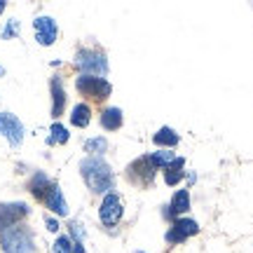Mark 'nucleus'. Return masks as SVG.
I'll return each instance as SVG.
<instances>
[{"label": "nucleus", "mask_w": 253, "mask_h": 253, "mask_svg": "<svg viewBox=\"0 0 253 253\" xmlns=\"http://www.w3.org/2000/svg\"><path fill=\"white\" fill-rule=\"evenodd\" d=\"M80 173L84 183L89 185L91 192H108L113 190V169H110V164H106L101 157H87V160H82L80 162Z\"/></svg>", "instance_id": "f257e3e1"}, {"label": "nucleus", "mask_w": 253, "mask_h": 253, "mask_svg": "<svg viewBox=\"0 0 253 253\" xmlns=\"http://www.w3.org/2000/svg\"><path fill=\"white\" fill-rule=\"evenodd\" d=\"M0 244L5 253H33V237L24 225H12L0 232Z\"/></svg>", "instance_id": "f03ea898"}, {"label": "nucleus", "mask_w": 253, "mask_h": 253, "mask_svg": "<svg viewBox=\"0 0 253 253\" xmlns=\"http://www.w3.org/2000/svg\"><path fill=\"white\" fill-rule=\"evenodd\" d=\"M78 66H80L82 75H94V78H106L108 75V59L101 52L94 49H82L78 54Z\"/></svg>", "instance_id": "7ed1b4c3"}, {"label": "nucleus", "mask_w": 253, "mask_h": 253, "mask_svg": "<svg viewBox=\"0 0 253 253\" xmlns=\"http://www.w3.org/2000/svg\"><path fill=\"white\" fill-rule=\"evenodd\" d=\"M75 87L80 94L84 96H89V99H106L110 94V82L106 78H94V75H80L78 80H75Z\"/></svg>", "instance_id": "20e7f679"}, {"label": "nucleus", "mask_w": 253, "mask_h": 253, "mask_svg": "<svg viewBox=\"0 0 253 253\" xmlns=\"http://www.w3.org/2000/svg\"><path fill=\"white\" fill-rule=\"evenodd\" d=\"M99 216H101V223L106 227H113L118 225L122 220V199L118 195H106L103 202H101V209H99Z\"/></svg>", "instance_id": "39448f33"}, {"label": "nucleus", "mask_w": 253, "mask_h": 253, "mask_svg": "<svg viewBox=\"0 0 253 253\" xmlns=\"http://www.w3.org/2000/svg\"><path fill=\"white\" fill-rule=\"evenodd\" d=\"M0 134L7 138L12 145H21L24 141V125H21V120L17 115H12V113H0Z\"/></svg>", "instance_id": "423d86ee"}, {"label": "nucleus", "mask_w": 253, "mask_h": 253, "mask_svg": "<svg viewBox=\"0 0 253 253\" xmlns=\"http://www.w3.org/2000/svg\"><path fill=\"white\" fill-rule=\"evenodd\" d=\"M197 232H199V225L192 218H178V220H173V225L169 227L167 242H169V244H178V242H185L188 237L197 235Z\"/></svg>", "instance_id": "0eeeda50"}, {"label": "nucleus", "mask_w": 253, "mask_h": 253, "mask_svg": "<svg viewBox=\"0 0 253 253\" xmlns=\"http://www.w3.org/2000/svg\"><path fill=\"white\" fill-rule=\"evenodd\" d=\"M28 213V207L21 204V202H14V204H0V232H5L7 227L17 225L21 218Z\"/></svg>", "instance_id": "6e6552de"}, {"label": "nucleus", "mask_w": 253, "mask_h": 253, "mask_svg": "<svg viewBox=\"0 0 253 253\" xmlns=\"http://www.w3.org/2000/svg\"><path fill=\"white\" fill-rule=\"evenodd\" d=\"M33 28H36V40L40 45H54L59 28H56V21L52 17H38L33 21Z\"/></svg>", "instance_id": "1a4fd4ad"}, {"label": "nucleus", "mask_w": 253, "mask_h": 253, "mask_svg": "<svg viewBox=\"0 0 253 253\" xmlns=\"http://www.w3.org/2000/svg\"><path fill=\"white\" fill-rule=\"evenodd\" d=\"M45 204H47V209L54 211L56 216H68V204H66L59 185H52V188H49V192L45 195Z\"/></svg>", "instance_id": "9d476101"}, {"label": "nucleus", "mask_w": 253, "mask_h": 253, "mask_svg": "<svg viewBox=\"0 0 253 253\" xmlns=\"http://www.w3.org/2000/svg\"><path fill=\"white\" fill-rule=\"evenodd\" d=\"M167 209H169V211H167L164 216H181V213L190 211V192L188 190H176L171 204H169Z\"/></svg>", "instance_id": "9b49d317"}, {"label": "nucleus", "mask_w": 253, "mask_h": 253, "mask_svg": "<svg viewBox=\"0 0 253 253\" xmlns=\"http://www.w3.org/2000/svg\"><path fill=\"white\" fill-rule=\"evenodd\" d=\"M101 125L103 129H108V131H115L122 126V110L120 108H106L101 113Z\"/></svg>", "instance_id": "f8f14e48"}, {"label": "nucleus", "mask_w": 253, "mask_h": 253, "mask_svg": "<svg viewBox=\"0 0 253 253\" xmlns=\"http://www.w3.org/2000/svg\"><path fill=\"white\" fill-rule=\"evenodd\" d=\"M89 120H91V110L87 103H78L75 108H73L71 113V122L75 126H87L89 125Z\"/></svg>", "instance_id": "ddd939ff"}, {"label": "nucleus", "mask_w": 253, "mask_h": 253, "mask_svg": "<svg viewBox=\"0 0 253 253\" xmlns=\"http://www.w3.org/2000/svg\"><path fill=\"white\" fill-rule=\"evenodd\" d=\"M49 188H52V183H49V178H47L42 171H38L33 178H31V192L36 195V197H42V195H47L49 192Z\"/></svg>", "instance_id": "4468645a"}, {"label": "nucleus", "mask_w": 253, "mask_h": 253, "mask_svg": "<svg viewBox=\"0 0 253 253\" xmlns=\"http://www.w3.org/2000/svg\"><path fill=\"white\" fill-rule=\"evenodd\" d=\"M183 157H176V162L171 167H167V171H164V183L167 185H176V183L183 178Z\"/></svg>", "instance_id": "2eb2a0df"}, {"label": "nucleus", "mask_w": 253, "mask_h": 253, "mask_svg": "<svg viewBox=\"0 0 253 253\" xmlns=\"http://www.w3.org/2000/svg\"><path fill=\"white\" fill-rule=\"evenodd\" d=\"M52 96H54V106H52V115L59 118L63 113V103H66V94H63V87L59 80H52Z\"/></svg>", "instance_id": "dca6fc26"}, {"label": "nucleus", "mask_w": 253, "mask_h": 253, "mask_svg": "<svg viewBox=\"0 0 253 253\" xmlns=\"http://www.w3.org/2000/svg\"><path fill=\"white\" fill-rule=\"evenodd\" d=\"M153 141L157 145H169V148H173V145L178 143V134L173 131L171 126H162V129L153 136Z\"/></svg>", "instance_id": "f3484780"}, {"label": "nucleus", "mask_w": 253, "mask_h": 253, "mask_svg": "<svg viewBox=\"0 0 253 253\" xmlns=\"http://www.w3.org/2000/svg\"><path fill=\"white\" fill-rule=\"evenodd\" d=\"M150 162H153V167L157 169V167H171L173 162H176V153L173 150H157V153H153V157H150Z\"/></svg>", "instance_id": "a211bd4d"}, {"label": "nucleus", "mask_w": 253, "mask_h": 253, "mask_svg": "<svg viewBox=\"0 0 253 253\" xmlns=\"http://www.w3.org/2000/svg\"><path fill=\"white\" fill-rule=\"evenodd\" d=\"M49 131H52V136L47 138V143H49V145H54V143H68V129H66L63 125L54 122Z\"/></svg>", "instance_id": "6ab92c4d"}, {"label": "nucleus", "mask_w": 253, "mask_h": 253, "mask_svg": "<svg viewBox=\"0 0 253 253\" xmlns=\"http://www.w3.org/2000/svg\"><path fill=\"white\" fill-rule=\"evenodd\" d=\"M106 148H108L106 138H89V141L84 143V150H87V153H94V155L106 153Z\"/></svg>", "instance_id": "aec40b11"}, {"label": "nucleus", "mask_w": 253, "mask_h": 253, "mask_svg": "<svg viewBox=\"0 0 253 253\" xmlns=\"http://www.w3.org/2000/svg\"><path fill=\"white\" fill-rule=\"evenodd\" d=\"M54 253H73V242H71V237H59L54 242V249H52Z\"/></svg>", "instance_id": "412c9836"}, {"label": "nucleus", "mask_w": 253, "mask_h": 253, "mask_svg": "<svg viewBox=\"0 0 253 253\" xmlns=\"http://www.w3.org/2000/svg\"><path fill=\"white\" fill-rule=\"evenodd\" d=\"M17 33H19V21H17V19H9L7 26H5V31H2V38H5V40H9V38H14Z\"/></svg>", "instance_id": "4be33fe9"}, {"label": "nucleus", "mask_w": 253, "mask_h": 253, "mask_svg": "<svg viewBox=\"0 0 253 253\" xmlns=\"http://www.w3.org/2000/svg\"><path fill=\"white\" fill-rule=\"evenodd\" d=\"M47 230H49V232H56V230H59V223H56L54 218H47Z\"/></svg>", "instance_id": "5701e85b"}, {"label": "nucleus", "mask_w": 253, "mask_h": 253, "mask_svg": "<svg viewBox=\"0 0 253 253\" xmlns=\"http://www.w3.org/2000/svg\"><path fill=\"white\" fill-rule=\"evenodd\" d=\"M73 253H84V249H82L80 242H78V244H73Z\"/></svg>", "instance_id": "b1692460"}, {"label": "nucleus", "mask_w": 253, "mask_h": 253, "mask_svg": "<svg viewBox=\"0 0 253 253\" xmlns=\"http://www.w3.org/2000/svg\"><path fill=\"white\" fill-rule=\"evenodd\" d=\"M5 12V0H0V14Z\"/></svg>", "instance_id": "393cba45"}, {"label": "nucleus", "mask_w": 253, "mask_h": 253, "mask_svg": "<svg viewBox=\"0 0 253 253\" xmlns=\"http://www.w3.org/2000/svg\"><path fill=\"white\" fill-rule=\"evenodd\" d=\"M2 75H5V68H2V66H0V78H2Z\"/></svg>", "instance_id": "a878e982"}]
</instances>
